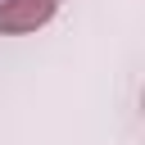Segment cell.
I'll return each instance as SVG.
<instances>
[{"mask_svg": "<svg viewBox=\"0 0 145 145\" xmlns=\"http://www.w3.org/2000/svg\"><path fill=\"white\" fill-rule=\"evenodd\" d=\"M59 0H0V32H36L54 18Z\"/></svg>", "mask_w": 145, "mask_h": 145, "instance_id": "cell-1", "label": "cell"}]
</instances>
